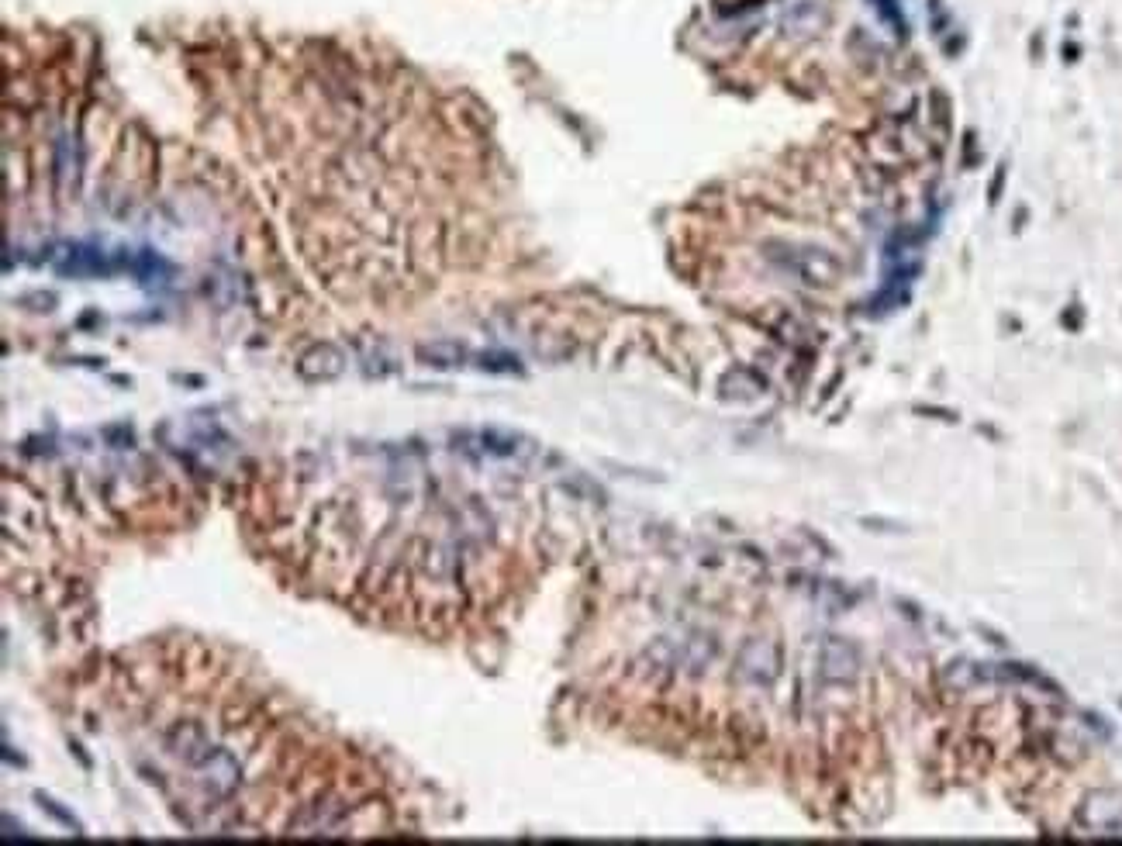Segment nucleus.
I'll list each match as a JSON object with an SVG mask.
<instances>
[{
	"label": "nucleus",
	"instance_id": "obj_1",
	"mask_svg": "<svg viewBox=\"0 0 1122 846\" xmlns=\"http://www.w3.org/2000/svg\"><path fill=\"white\" fill-rule=\"evenodd\" d=\"M339 370H342V356L335 353L332 346H315L301 360V373H304V377H335Z\"/></svg>",
	"mask_w": 1122,
	"mask_h": 846
}]
</instances>
